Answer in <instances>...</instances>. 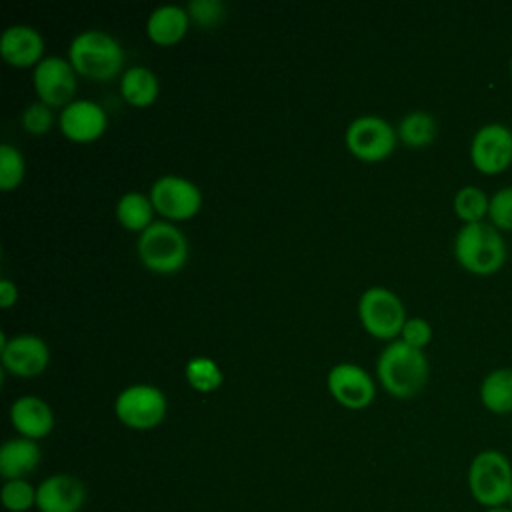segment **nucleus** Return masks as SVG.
Instances as JSON below:
<instances>
[{
    "label": "nucleus",
    "instance_id": "f257e3e1",
    "mask_svg": "<svg viewBox=\"0 0 512 512\" xmlns=\"http://www.w3.org/2000/svg\"><path fill=\"white\" fill-rule=\"evenodd\" d=\"M376 374L382 386L396 398L416 396L430 374V364L424 350L406 344L404 340H390L378 360Z\"/></svg>",
    "mask_w": 512,
    "mask_h": 512
},
{
    "label": "nucleus",
    "instance_id": "f03ea898",
    "mask_svg": "<svg viewBox=\"0 0 512 512\" xmlns=\"http://www.w3.org/2000/svg\"><path fill=\"white\" fill-rule=\"evenodd\" d=\"M506 242L502 232L488 220L462 224L454 238L458 264L476 276L496 274L506 262Z\"/></svg>",
    "mask_w": 512,
    "mask_h": 512
},
{
    "label": "nucleus",
    "instance_id": "7ed1b4c3",
    "mask_svg": "<svg viewBox=\"0 0 512 512\" xmlns=\"http://www.w3.org/2000/svg\"><path fill=\"white\" fill-rule=\"evenodd\" d=\"M124 48L108 32L88 28L78 32L68 48V60L80 76L92 80H112L124 66Z\"/></svg>",
    "mask_w": 512,
    "mask_h": 512
},
{
    "label": "nucleus",
    "instance_id": "20e7f679",
    "mask_svg": "<svg viewBox=\"0 0 512 512\" xmlns=\"http://www.w3.org/2000/svg\"><path fill=\"white\" fill-rule=\"evenodd\" d=\"M468 488L472 498L488 508L506 506L512 494V464L500 450L478 452L468 466Z\"/></svg>",
    "mask_w": 512,
    "mask_h": 512
},
{
    "label": "nucleus",
    "instance_id": "39448f33",
    "mask_svg": "<svg viewBox=\"0 0 512 512\" xmlns=\"http://www.w3.org/2000/svg\"><path fill=\"white\" fill-rule=\"evenodd\" d=\"M140 262L158 274H174L188 260V240L170 220H154L138 236Z\"/></svg>",
    "mask_w": 512,
    "mask_h": 512
},
{
    "label": "nucleus",
    "instance_id": "423d86ee",
    "mask_svg": "<svg viewBox=\"0 0 512 512\" xmlns=\"http://www.w3.org/2000/svg\"><path fill=\"white\" fill-rule=\"evenodd\" d=\"M358 316L368 334L394 340L406 322V310L398 294L384 286H370L358 300Z\"/></svg>",
    "mask_w": 512,
    "mask_h": 512
},
{
    "label": "nucleus",
    "instance_id": "0eeeda50",
    "mask_svg": "<svg viewBox=\"0 0 512 512\" xmlns=\"http://www.w3.org/2000/svg\"><path fill=\"white\" fill-rule=\"evenodd\" d=\"M344 140L356 158L364 162H378L392 154L396 148L398 132L382 116L362 114L348 124Z\"/></svg>",
    "mask_w": 512,
    "mask_h": 512
},
{
    "label": "nucleus",
    "instance_id": "6e6552de",
    "mask_svg": "<svg viewBox=\"0 0 512 512\" xmlns=\"http://www.w3.org/2000/svg\"><path fill=\"white\" fill-rule=\"evenodd\" d=\"M166 396L152 384H132L114 402V412L122 424L136 430L158 426L166 416Z\"/></svg>",
    "mask_w": 512,
    "mask_h": 512
},
{
    "label": "nucleus",
    "instance_id": "1a4fd4ad",
    "mask_svg": "<svg viewBox=\"0 0 512 512\" xmlns=\"http://www.w3.org/2000/svg\"><path fill=\"white\" fill-rule=\"evenodd\" d=\"M150 200L164 218L168 220H186L192 218L202 206L200 188L178 174L158 176L150 186Z\"/></svg>",
    "mask_w": 512,
    "mask_h": 512
},
{
    "label": "nucleus",
    "instance_id": "9d476101",
    "mask_svg": "<svg viewBox=\"0 0 512 512\" xmlns=\"http://www.w3.org/2000/svg\"><path fill=\"white\" fill-rule=\"evenodd\" d=\"M472 166L482 174H500L512 164V128L502 122L480 126L470 140Z\"/></svg>",
    "mask_w": 512,
    "mask_h": 512
},
{
    "label": "nucleus",
    "instance_id": "9b49d317",
    "mask_svg": "<svg viewBox=\"0 0 512 512\" xmlns=\"http://www.w3.org/2000/svg\"><path fill=\"white\" fill-rule=\"evenodd\" d=\"M76 70L70 60L50 54L44 56L32 72V84L40 102L52 106H66L74 100L76 94Z\"/></svg>",
    "mask_w": 512,
    "mask_h": 512
},
{
    "label": "nucleus",
    "instance_id": "f8f14e48",
    "mask_svg": "<svg viewBox=\"0 0 512 512\" xmlns=\"http://www.w3.org/2000/svg\"><path fill=\"white\" fill-rule=\"evenodd\" d=\"M0 356L8 372L16 376H36L42 374L50 362V348L46 340L38 334H14L6 338L0 334Z\"/></svg>",
    "mask_w": 512,
    "mask_h": 512
},
{
    "label": "nucleus",
    "instance_id": "ddd939ff",
    "mask_svg": "<svg viewBox=\"0 0 512 512\" xmlns=\"http://www.w3.org/2000/svg\"><path fill=\"white\" fill-rule=\"evenodd\" d=\"M332 398L352 410L366 408L376 394V386L370 374L352 362H338L330 368L326 378Z\"/></svg>",
    "mask_w": 512,
    "mask_h": 512
},
{
    "label": "nucleus",
    "instance_id": "4468645a",
    "mask_svg": "<svg viewBox=\"0 0 512 512\" xmlns=\"http://www.w3.org/2000/svg\"><path fill=\"white\" fill-rule=\"evenodd\" d=\"M58 124L66 138L74 142H92L104 134L108 126V114L94 100L74 98L62 108Z\"/></svg>",
    "mask_w": 512,
    "mask_h": 512
},
{
    "label": "nucleus",
    "instance_id": "2eb2a0df",
    "mask_svg": "<svg viewBox=\"0 0 512 512\" xmlns=\"http://www.w3.org/2000/svg\"><path fill=\"white\" fill-rule=\"evenodd\" d=\"M84 498V484L70 474H52L36 488V506L40 512H78Z\"/></svg>",
    "mask_w": 512,
    "mask_h": 512
},
{
    "label": "nucleus",
    "instance_id": "dca6fc26",
    "mask_svg": "<svg viewBox=\"0 0 512 512\" xmlns=\"http://www.w3.org/2000/svg\"><path fill=\"white\" fill-rule=\"evenodd\" d=\"M0 54L16 68L36 66L44 58V38L28 24H12L0 36Z\"/></svg>",
    "mask_w": 512,
    "mask_h": 512
},
{
    "label": "nucleus",
    "instance_id": "f3484780",
    "mask_svg": "<svg viewBox=\"0 0 512 512\" xmlns=\"http://www.w3.org/2000/svg\"><path fill=\"white\" fill-rule=\"evenodd\" d=\"M10 422L20 432V436L38 440L52 432L54 414L48 402L38 396H20L10 406Z\"/></svg>",
    "mask_w": 512,
    "mask_h": 512
},
{
    "label": "nucleus",
    "instance_id": "a211bd4d",
    "mask_svg": "<svg viewBox=\"0 0 512 512\" xmlns=\"http://www.w3.org/2000/svg\"><path fill=\"white\" fill-rule=\"evenodd\" d=\"M190 26V16L184 6L162 4L154 8L146 20V34L160 46L176 44L184 38Z\"/></svg>",
    "mask_w": 512,
    "mask_h": 512
},
{
    "label": "nucleus",
    "instance_id": "6ab92c4d",
    "mask_svg": "<svg viewBox=\"0 0 512 512\" xmlns=\"http://www.w3.org/2000/svg\"><path fill=\"white\" fill-rule=\"evenodd\" d=\"M42 452L36 440L10 438L0 448V474L6 480H22L40 464Z\"/></svg>",
    "mask_w": 512,
    "mask_h": 512
},
{
    "label": "nucleus",
    "instance_id": "aec40b11",
    "mask_svg": "<svg viewBox=\"0 0 512 512\" xmlns=\"http://www.w3.org/2000/svg\"><path fill=\"white\" fill-rule=\"evenodd\" d=\"M160 92L158 76L146 66H130L122 72L120 94L132 106H150Z\"/></svg>",
    "mask_w": 512,
    "mask_h": 512
},
{
    "label": "nucleus",
    "instance_id": "412c9836",
    "mask_svg": "<svg viewBox=\"0 0 512 512\" xmlns=\"http://www.w3.org/2000/svg\"><path fill=\"white\" fill-rule=\"evenodd\" d=\"M480 402L494 414L512 412V368H494L484 376Z\"/></svg>",
    "mask_w": 512,
    "mask_h": 512
},
{
    "label": "nucleus",
    "instance_id": "4be33fe9",
    "mask_svg": "<svg viewBox=\"0 0 512 512\" xmlns=\"http://www.w3.org/2000/svg\"><path fill=\"white\" fill-rule=\"evenodd\" d=\"M154 204L150 200V196L138 192V190H130L124 192L118 202H116V218L118 222L134 232H144L152 222H154Z\"/></svg>",
    "mask_w": 512,
    "mask_h": 512
},
{
    "label": "nucleus",
    "instance_id": "5701e85b",
    "mask_svg": "<svg viewBox=\"0 0 512 512\" xmlns=\"http://www.w3.org/2000/svg\"><path fill=\"white\" fill-rule=\"evenodd\" d=\"M398 138L410 146V148H424L428 144H432V140L436 138L438 126L432 114L424 112V110H412L408 114L402 116L400 124L396 126Z\"/></svg>",
    "mask_w": 512,
    "mask_h": 512
},
{
    "label": "nucleus",
    "instance_id": "b1692460",
    "mask_svg": "<svg viewBox=\"0 0 512 512\" xmlns=\"http://www.w3.org/2000/svg\"><path fill=\"white\" fill-rule=\"evenodd\" d=\"M452 206H454L456 216H458L464 224L482 222V220H486V216H488L490 198H488V194H486L480 186L468 184V186H462V188L454 194Z\"/></svg>",
    "mask_w": 512,
    "mask_h": 512
},
{
    "label": "nucleus",
    "instance_id": "393cba45",
    "mask_svg": "<svg viewBox=\"0 0 512 512\" xmlns=\"http://www.w3.org/2000/svg\"><path fill=\"white\" fill-rule=\"evenodd\" d=\"M186 380L198 392H212V390H216L222 384L224 374H222L220 366L212 358L198 356V358L188 360V364H186Z\"/></svg>",
    "mask_w": 512,
    "mask_h": 512
},
{
    "label": "nucleus",
    "instance_id": "a878e982",
    "mask_svg": "<svg viewBox=\"0 0 512 512\" xmlns=\"http://www.w3.org/2000/svg\"><path fill=\"white\" fill-rule=\"evenodd\" d=\"M26 174V162L22 152L12 144L0 146V188L12 190L16 188Z\"/></svg>",
    "mask_w": 512,
    "mask_h": 512
},
{
    "label": "nucleus",
    "instance_id": "bb28decb",
    "mask_svg": "<svg viewBox=\"0 0 512 512\" xmlns=\"http://www.w3.org/2000/svg\"><path fill=\"white\" fill-rule=\"evenodd\" d=\"M2 504L10 512H26L36 504V488L22 480H6L2 486Z\"/></svg>",
    "mask_w": 512,
    "mask_h": 512
},
{
    "label": "nucleus",
    "instance_id": "cd10ccee",
    "mask_svg": "<svg viewBox=\"0 0 512 512\" xmlns=\"http://www.w3.org/2000/svg\"><path fill=\"white\" fill-rule=\"evenodd\" d=\"M488 220L500 232H512V186H504L490 196Z\"/></svg>",
    "mask_w": 512,
    "mask_h": 512
},
{
    "label": "nucleus",
    "instance_id": "c85d7f7f",
    "mask_svg": "<svg viewBox=\"0 0 512 512\" xmlns=\"http://www.w3.org/2000/svg\"><path fill=\"white\" fill-rule=\"evenodd\" d=\"M186 10L190 20L206 28L216 26L226 14V6L220 0H190Z\"/></svg>",
    "mask_w": 512,
    "mask_h": 512
},
{
    "label": "nucleus",
    "instance_id": "c756f323",
    "mask_svg": "<svg viewBox=\"0 0 512 512\" xmlns=\"http://www.w3.org/2000/svg\"><path fill=\"white\" fill-rule=\"evenodd\" d=\"M54 114L48 104L44 102H32L22 112V126L28 134H46L52 128Z\"/></svg>",
    "mask_w": 512,
    "mask_h": 512
},
{
    "label": "nucleus",
    "instance_id": "7c9ffc66",
    "mask_svg": "<svg viewBox=\"0 0 512 512\" xmlns=\"http://www.w3.org/2000/svg\"><path fill=\"white\" fill-rule=\"evenodd\" d=\"M400 340H404L406 344L424 350V346L432 340V326L426 318L422 316H412L406 318L402 332H400Z\"/></svg>",
    "mask_w": 512,
    "mask_h": 512
},
{
    "label": "nucleus",
    "instance_id": "2f4dec72",
    "mask_svg": "<svg viewBox=\"0 0 512 512\" xmlns=\"http://www.w3.org/2000/svg\"><path fill=\"white\" fill-rule=\"evenodd\" d=\"M18 298V288L12 280L8 278H2L0 280V306L2 308H10Z\"/></svg>",
    "mask_w": 512,
    "mask_h": 512
},
{
    "label": "nucleus",
    "instance_id": "473e14b6",
    "mask_svg": "<svg viewBox=\"0 0 512 512\" xmlns=\"http://www.w3.org/2000/svg\"><path fill=\"white\" fill-rule=\"evenodd\" d=\"M484 512H512V508L510 506H496V508H488Z\"/></svg>",
    "mask_w": 512,
    "mask_h": 512
},
{
    "label": "nucleus",
    "instance_id": "72a5a7b5",
    "mask_svg": "<svg viewBox=\"0 0 512 512\" xmlns=\"http://www.w3.org/2000/svg\"><path fill=\"white\" fill-rule=\"evenodd\" d=\"M506 506H510L512 508V494H510V498H508V504Z\"/></svg>",
    "mask_w": 512,
    "mask_h": 512
},
{
    "label": "nucleus",
    "instance_id": "f704fd0d",
    "mask_svg": "<svg viewBox=\"0 0 512 512\" xmlns=\"http://www.w3.org/2000/svg\"><path fill=\"white\" fill-rule=\"evenodd\" d=\"M510 76H512V58H510Z\"/></svg>",
    "mask_w": 512,
    "mask_h": 512
}]
</instances>
